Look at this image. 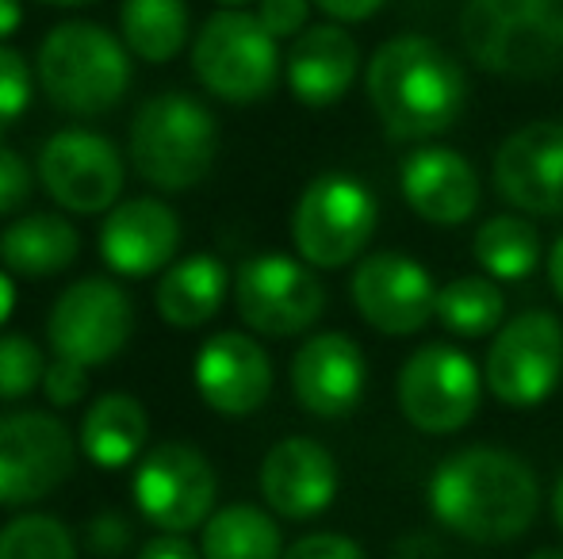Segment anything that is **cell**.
<instances>
[{
	"mask_svg": "<svg viewBox=\"0 0 563 559\" xmlns=\"http://www.w3.org/2000/svg\"><path fill=\"white\" fill-rule=\"evenodd\" d=\"M399 192L422 223L441 226V231L464 226L483 200L475 165L460 149L438 146V142H422L402 157Z\"/></svg>",
	"mask_w": 563,
	"mask_h": 559,
	"instance_id": "obj_20",
	"label": "cell"
},
{
	"mask_svg": "<svg viewBox=\"0 0 563 559\" xmlns=\"http://www.w3.org/2000/svg\"><path fill=\"white\" fill-rule=\"evenodd\" d=\"M126 154L146 185L188 192L208 180L216 165L219 123L192 92H157L134 112Z\"/></svg>",
	"mask_w": 563,
	"mask_h": 559,
	"instance_id": "obj_5",
	"label": "cell"
},
{
	"mask_svg": "<svg viewBox=\"0 0 563 559\" xmlns=\"http://www.w3.org/2000/svg\"><path fill=\"white\" fill-rule=\"evenodd\" d=\"M23 23V0H0V43Z\"/></svg>",
	"mask_w": 563,
	"mask_h": 559,
	"instance_id": "obj_41",
	"label": "cell"
},
{
	"mask_svg": "<svg viewBox=\"0 0 563 559\" xmlns=\"http://www.w3.org/2000/svg\"><path fill=\"white\" fill-rule=\"evenodd\" d=\"M490 180L521 215L563 219V120H533L506 135L490 161Z\"/></svg>",
	"mask_w": 563,
	"mask_h": 559,
	"instance_id": "obj_16",
	"label": "cell"
},
{
	"mask_svg": "<svg viewBox=\"0 0 563 559\" xmlns=\"http://www.w3.org/2000/svg\"><path fill=\"white\" fill-rule=\"evenodd\" d=\"M541 479L526 456L498 445L449 452L426 479V506L445 533L472 545H510L541 514Z\"/></svg>",
	"mask_w": 563,
	"mask_h": 559,
	"instance_id": "obj_1",
	"label": "cell"
},
{
	"mask_svg": "<svg viewBox=\"0 0 563 559\" xmlns=\"http://www.w3.org/2000/svg\"><path fill=\"white\" fill-rule=\"evenodd\" d=\"M227 291H230L227 265L211 254H192L165 269V277L157 280L154 303L162 322H169L177 329H200L203 322H211L223 311Z\"/></svg>",
	"mask_w": 563,
	"mask_h": 559,
	"instance_id": "obj_24",
	"label": "cell"
},
{
	"mask_svg": "<svg viewBox=\"0 0 563 559\" xmlns=\"http://www.w3.org/2000/svg\"><path fill=\"white\" fill-rule=\"evenodd\" d=\"M131 494L139 514L162 533H192L208 525L216 510L219 479L211 460L196 445L165 440L139 456L131 479Z\"/></svg>",
	"mask_w": 563,
	"mask_h": 559,
	"instance_id": "obj_10",
	"label": "cell"
},
{
	"mask_svg": "<svg viewBox=\"0 0 563 559\" xmlns=\"http://www.w3.org/2000/svg\"><path fill=\"white\" fill-rule=\"evenodd\" d=\"M180 249V219L169 203L154 195L115 203L100 226V257L115 277H150L162 272Z\"/></svg>",
	"mask_w": 563,
	"mask_h": 559,
	"instance_id": "obj_21",
	"label": "cell"
},
{
	"mask_svg": "<svg viewBox=\"0 0 563 559\" xmlns=\"http://www.w3.org/2000/svg\"><path fill=\"white\" fill-rule=\"evenodd\" d=\"M379 226V200L353 172H319L291 211V246L311 269L361 261Z\"/></svg>",
	"mask_w": 563,
	"mask_h": 559,
	"instance_id": "obj_6",
	"label": "cell"
},
{
	"mask_svg": "<svg viewBox=\"0 0 563 559\" xmlns=\"http://www.w3.org/2000/svg\"><path fill=\"white\" fill-rule=\"evenodd\" d=\"M38 4H51V8H77V4H89V0H38Z\"/></svg>",
	"mask_w": 563,
	"mask_h": 559,
	"instance_id": "obj_45",
	"label": "cell"
},
{
	"mask_svg": "<svg viewBox=\"0 0 563 559\" xmlns=\"http://www.w3.org/2000/svg\"><path fill=\"white\" fill-rule=\"evenodd\" d=\"M192 376L203 403L227 418L257 414L276 383L273 357L265 353V345L238 329H223L200 345Z\"/></svg>",
	"mask_w": 563,
	"mask_h": 559,
	"instance_id": "obj_19",
	"label": "cell"
},
{
	"mask_svg": "<svg viewBox=\"0 0 563 559\" xmlns=\"http://www.w3.org/2000/svg\"><path fill=\"white\" fill-rule=\"evenodd\" d=\"M119 35L134 58L165 66L188 43V4L185 0H123Z\"/></svg>",
	"mask_w": 563,
	"mask_h": 559,
	"instance_id": "obj_28",
	"label": "cell"
},
{
	"mask_svg": "<svg viewBox=\"0 0 563 559\" xmlns=\"http://www.w3.org/2000/svg\"><path fill=\"white\" fill-rule=\"evenodd\" d=\"M0 559H77V540L54 514H23L0 529Z\"/></svg>",
	"mask_w": 563,
	"mask_h": 559,
	"instance_id": "obj_30",
	"label": "cell"
},
{
	"mask_svg": "<svg viewBox=\"0 0 563 559\" xmlns=\"http://www.w3.org/2000/svg\"><path fill=\"white\" fill-rule=\"evenodd\" d=\"M361 74V46L345 23H311L303 35L291 38L284 77L299 104L334 108Z\"/></svg>",
	"mask_w": 563,
	"mask_h": 559,
	"instance_id": "obj_22",
	"label": "cell"
},
{
	"mask_svg": "<svg viewBox=\"0 0 563 559\" xmlns=\"http://www.w3.org/2000/svg\"><path fill=\"white\" fill-rule=\"evenodd\" d=\"M541 254V231L521 211H503V215L483 219L472 234L475 265L483 269V277L498 283H521L526 277H533Z\"/></svg>",
	"mask_w": 563,
	"mask_h": 559,
	"instance_id": "obj_26",
	"label": "cell"
},
{
	"mask_svg": "<svg viewBox=\"0 0 563 559\" xmlns=\"http://www.w3.org/2000/svg\"><path fill=\"white\" fill-rule=\"evenodd\" d=\"M12 306H15V283H12V277H8V272H0V326L8 322Z\"/></svg>",
	"mask_w": 563,
	"mask_h": 559,
	"instance_id": "obj_43",
	"label": "cell"
},
{
	"mask_svg": "<svg viewBox=\"0 0 563 559\" xmlns=\"http://www.w3.org/2000/svg\"><path fill=\"white\" fill-rule=\"evenodd\" d=\"M284 559H364V548L345 533H307L284 548Z\"/></svg>",
	"mask_w": 563,
	"mask_h": 559,
	"instance_id": "obj_36",
	"label": "cell"
},
{
	"mask_svg": "<svg viewBox=\"0 0 563 559\" xmlns=\"http://www.w3.org/2000/svg\"><path fill=\"white\" fill-rule=\"evenodd\" d=\"M200 552L203 559H284V533L268 510L234 502L208 517Z\"/></svg>",
	"mask_w": 563,
	"mask_h": 559,
	"instance_id": "obj_27",
	"label": "cell"
},
{
	"mask_svg": "<svg viewBox=\"0 0 563 559\" xmlns=\"http://www.w3.org/2000/svg\"><path fill=\"white\" fill-rule=\"evenodd\" d=\"M150 418L142 403L126 391H108L81 418V452L100 471H119L134 463L146 448Z\"/></svg>",
	"mask_w": 563,
	"mask_h": 559,
	"instance_id": "obj_25",
	"label": "cell"
},
{
	"mask_svg": "<svg viewBox=\"0 0 563 559\" xmlns=\"http://www.w3.org/2000/svg\"><path fill=\"white\" fill-rule=\"evenodd\" d=\"M483 368L452 342L418 345L395 376V403L426 437H452L479 414Z\"/></svg>",
	"mask_w": 563,
	"mask_h": 559,
	"instance_id": "obj_8",
	"label": "cell"
},
{
	"mask_svg": "<svg viewBox=\"0 0 563 559\" xmlns=\"http://www.w3.org/2000/svg\"><path fill=\"white\" fill-rule=\"evenodd\" d=\"M387 0H314L319 12H327L334 23H364L384 12Z\"/></svg>",
	"mask_w": 563,
	"mask_h": 559,
	"instance_id": "obj_38",
	"label": "cell"
},
{
	"mask_svg": "<svg viewBox=\"0 0 563 559\" xmlns=\"http://www.w3.org/2000/svg\"><path fill=\"white\" fill-rule=\"evenodd\" d=\"M223 4H250V0H223Z\"/></svg>",
	"mask_w": 563,
	"mask_h": 559,
	"instance_id": "obj_46",
	"label": "cell"
},
{
	"mask_svg": "<svg viewBox=\"0 0 563 559\" xmlns=\"http://www.w3.org/2000/svg\"><path fill=\"white\" fill-rule=\"evenodd\" d=\"M238 318L261 337L307 334L327 311V288L307 261L284 254H257L238 265Z\"/></svg>",
	"mask_w": 563,
	"mask_h": 559,
	"instance_id": "obj_11",
	"label": "cell"
},
{
	"mask_svg": "<svg viewBox=\"0 0 563 559\" xmlns=\"http://www.w3.org/2000/svg\"><path fill=\"white\" fill-rule=\"evenodd\" d=\"M549 514H552V525H556V533L563 537V471L556 476V483H552V494H549Z\"/></svg>",
	"mask_w": 563,
	"mask_h": 559,
	"instance_id": "obj_42",
	"label": "cell"
},
{
	"mask_svg": "<svg viewBox=\"0 0 563 559\" xmlns=\"http://www.w3.org/2000/svg\"><path fill=\"white\" fill-rule=\"evenodd\" d=\"M35 77L58 112L97 120L123 104L131 89V51L89 20H66L38 43Z\"/></svg>",
	"mask_w": 563,
	"mask_h": 559,
	"instance_id": "obj_4",
	"label": "cell"
},
{
	"mask_svg": "<svg viewBox=\"0 0 563 559\" xmlns=\"http://www.w3.org/2000/svg\"><path fill=\"white\" fill-rule=\"evenodd\" d=\"M356 314L384 337L422 334L438 318V283L418 257L399 249L364 254L349 280Z\"/></svg>",
	"mask_w": 563,
	"mask_h": 559,
	"instance_id": "obj_13",
	"label": "cell"
},
{
	"mask_svg": "<svg viewBox=\"0 0 563 559\" xmlns=\"http://www.w3.org/2000/svg\"><path fill=\"white\" fill-rule=\"evenodd\" d=\"M134 334V303L115 280L85 277L69 283L46 314L54 357L97 368L126 349Z\"/></svg>",
	"mask_w": 563,
	"mask_h": 559,
	"instance_id": "obj_12",
	"label": "cell"
},
{
	"mask_svg": "<svg viewBox=\"0 0 563 559\" xmlns=\"http://www.w3.org/2000/svg\"><path fill=\"white\" fill-rule=\"evenodd\" d=\"M261 499L276 517L288 522H311L327 514L338 499L341 471L338 460L322 440L314 437H284L261 460Z\"/></svg>",
	"mask_w": 563,
	"mask_h": 559,
	"instance_id": "obj_17",
	"label": "cell"
},
{
	"mask_svg": "<svg viewBox=\"0 0 563 559\" xmlns=\"http://www.w3.org/2000/svg\"><path fill=\"white\" fill-rule=\"evenodd\" d=\"M43 395H46V403L62 406V411L77 406L89 395V368L54 357V365H46V376H43Z\"/></svg>",
	"mask_w": 563,
	"mask_h": 559,
	"instance_id": "obj_33",
	"label": "cell"
},
{
	"mask_svg": "<svg viewBox=\"0 0 563 559\" xmlns=\"http://www.w3.org/2000/svg\"><path fill=\"white\" fill-rule=\"evenodd\" d=\"M544 269H549V288H552V295L563 303V234L556 242H552V249H549V261H544Z\"/></svg>",
	"mask_w": 563,
	"mask_h": 559,
	"instance_id": "obj_40",
	"label": "cell"
},
{
	"mask_svg": "<svg viewBox=\"0 0 563 559\" xmlns=\"http://www.w3.org/2000/svg\"><path fill=\"white\" fill-rule=\"evenodd\" d=\"M134 533H131V522H126L119 510H100L97 517L89 522V548L97 552L100 559H115L131 548Z\"/></svg>",
	"mask_w": 563,
	"mask_h": 559,
	"instance_id": "obj_37",
	"label": "cell"
},
{
	"mask_svg": "<svg viewBox=\"0 0 563 559\" xmlns=\"http://www.w3.org/2000/svg\"><path fill=\"white\" fill-rule=\"evenodd\" d=\"M81 254V234L69 219L51 211H31V215L8 223L0 234V261L12 277L46 280L54 272H66Z\"/></svg>",
	"mask_w": 563,
	"mask_h": 559,
	"instance_id": "obj_23",
	"label": "cell"
},
{
	"mask_svg": "<svg viewBox=\"0 0 563 559\" xmlns=\"http://www.w3.org/2000/svg\"><path fill=\"white\" fill-rule=\"evenodd\" d=\"M438 322L452 337H495L506 322V295L498 280L483 277H452L438 288Z\"/></svg>",
	"mask_w": 563,
	"mask_h": 559,
	"instance_id": "obj_29",
	"label": "cell"
},
{
	"mask_svg": "<svg viewBox=\"0 0 563 559\" xmlns=\"http://www.w3.org/2000/svg\"><path fill=\"white\" fill-rule=\"evenodd\" d=\"M456 31L483 74L537 81L563 66V0H464Z\"/></svg>",
	"mask_w": 563,
	"mask_h": 559,
	"instance_id": "obj_3",
	"label": "cell"
},
{
	"mask_svg": "<svg viewBox=\"0 0 563 559\" xmlns=\"http://www.w3.org/2000/svg\"><path fill=\"white\" fill-rule=\"evenodd\" d=\"M311 4L314 0H257V20L280 43L311 27Z\"/></svg>",
	"mask_w": 563,
	"mask_h": 559,
	"instance_id": "obj_34",
	"label": "cell"
},
{
	"mask_svg": "<svg viewBox=\"0 0 563 559\" xmlns=\"http://www.w3.org/2000/svg\"><path fill=\"white\" fill-rule=\"evenodd\" d=\"M77 460L74 433L46 411L0 418V506H31L69 479Z\"/></svg>",
	"mask_w": 563,
	"mask_h": 559,
	"instance_id": "obj_14",
	"label": "cell"
},
{
	"mask_svg": "<svg viewBox=\"0 0 563 559\" xmlns=\"http://www.w3.org/2000/svg\"><path fill=\"white\" fill-rule=\"evenodd\" d=\"M529 559H563V548H537Z\"/></svg>",
	"mask_w": 563,
	"mask_h": 559,
	"instance_id": "obj_44",
	"label": "cell"
},
{
	"mask_svg": "<svg viewBox=\"0 0 563 559\" xmlns=\"http://www.w3.org/2000/svg\"><path fill=\"white\" fill-rule=\"evenodd\" d=\"M192 74L223 104H261L284 74L280 46L261 27L257 12L219 8L196 31Z\"/></svg>",
	"mask_w": 563,
	"mask_h": 559,
	"instance_id": "obj_7",
	"label": "cell"
},
{
	"mask_svg": "<svg viewBox=\"0 0 563 559\" xmlns=\"http://www.w3.org/2000/svg\"><path fill=\"white\" fill-rule=\"evenodd\" d=\"M46 357L31 337L23 334H0V403L31 395L43 388Z\"/></svg>",
	"mask_w": 563,
	"mask_h": 559,
	"instance_id": "obj_31",
	"label": "cell"
},
{
	"mask_svg": "<svg viewBox=\"0 0 563 559\" xmlns=\"http://www.w3.org/2000/svg\"><path fill=\"white\" fill-rule=\"evenodd\" d=\"M38 180L58 208L74 215H100V211H112L123 192V157L115 142L97 131L69 127L43 142Z\"/></svg>",
	"mask_w": 563,
	"mask_h": 559,
	"instance_id": "obj_15",
	"label": "cell"
},
{
	"mask_svg": "<svg viewBox=\"0 0 563 559\" xmlns=\"http://www.w3.org/2000/svg\"><path fill=\"white\" fill-rule=\"evenodd\" d=\"M31 200V169L20 149L0 142V215H15Z\"/></svg>",
	"mask_w": 563,
	"mask_h": 559,
	"instance_id": "obj_35",
	"label": "cell"
},
{
	"mask_svg": "<svg viewBox=\"0 0 563 559\" xmlns=\"http://www.w3.org/2000/svg\"><path fill=\"white\" fill-rule=\"evenodd\" d=\"M563 380V326L552 311H521L498 326L483 357V383L506 411L549 403Z\"/></svg>",
	"mask_w": 563,
	"mask_h": 559,
	"instance_id": "obj_9",
	"label": "cell"
},
{
	"mask_svg": "<svg viewBox=\"0 0 563 559\" xmlns=\"http://www.w3.org/2000/svg\"><path fill=\"white\" fill-rule=\"evenodd\" d=\"M467 74L460 58L430 35H395L364 66V97L376 120L399 142H433L460 123L467 108Z\"/></svg>",
	"mask_w": 563,
	"mask_h": 559,
	"instance_id": "obj_2",
	"label": "cell"
},
{
	"mask_svg": "<svg viewBox=\"0 0 563 559\" xmlns=\"http://www.w3.org/2000/svg\"><path fill=\"white\" fill-rule=\"evenodd\" d=\"M139 559H203V552L185 537V533H162V537L142 545Z\"/></svg>",
	"mask_w": 563,
	"mask_h": 559,
	"instance_id": "obj_39",
	"label": "cell"
},
{
	"mask_svg": "<svg viewBox=\"0 0 563 559\" xmlns=\"http://www.w3.org/2000/svg\"><path fill=\"white\" fill-rule=\"evenodd\" d=\"M31 89L35 81L23 54L0 43V135H8L23 120V112L31 108Z\"/></svg>",
	"mask_w": 563,
	"mask_h": 559,
	"instance_id": "obj_32",
	"label": "cell"
},
{
	"mask_svg": "<svg viewBox=\"0 0 563 559\" xmlns=\"http://www.w3.org/2000/svg\"><path fill=\"white\" fill-rule=\"evenodd\" d=\"M368 388V360L345 329L311 334L291 357V395L314 418H345Z\"/></svg>",
	"mask_w": 563,
	"mask_h": 559,
	"instance_id": "obj_18",
	"label": "cell"
}]
</instances>
